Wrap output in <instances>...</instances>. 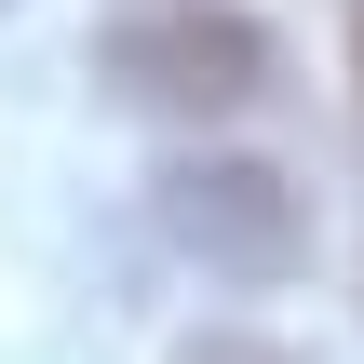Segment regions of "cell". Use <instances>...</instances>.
<instances>
[{"label": "cell", "mask_w": 364, "mask_h": 364, "mask_svg": "<svg viewBox=\"0 0 364 364\" xmlns=\"http://www.w3.org/2000/svg\"><path fill=\"white\" fill-rule=\"evenodd\" d=\"M162 230H176L216 284H284V270L311 257V203H297V176H284V162H243V149L176 162V176H162Z\"/></svg>", "instance_id": "cell-2"}, {"label": "cell", "mask_w": 364, "mask_h": 364, "mask_svg": "<svg viewBox=\"0 0 364 364\" xmlns=\"http://www.w3.org/2000/svg\"><path fill=\"white\" fill-rule=\"evenodd\" d=\"M270 68H284L270 27L230 14V0H149V14H122L95 41V81L122 108H149V122H230V108L270 95Z\"/></svg>", "instance_id": "cell-1"}, {"label": "cell", "mask_w": 364, "mask_h": 364, "mask_svg": "<svg viewBox=\"0 0 364 364\" xmlns=\"http://www.w3.org/2000/svg\"><path fill=\"white\" fill-rule=\"evenodd\" d=\"M189 364H284V351H230V338H216V351H189Z\"/></svg>", "instance_id": "cell-3"}]
</instances>
